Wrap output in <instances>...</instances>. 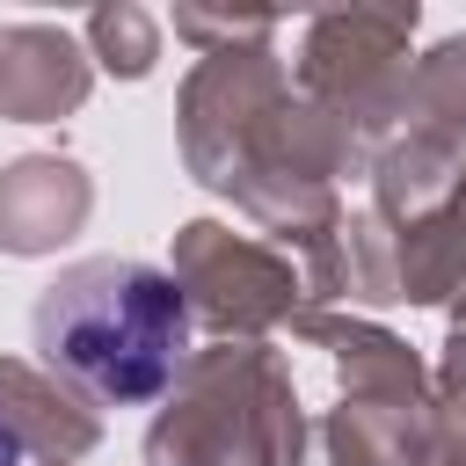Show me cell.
Instances as JSON below:
<instances>
[{"instance_id": "cell-1", "label": "cell", "mask_w": 466, "mask_h": 466, "mask_svg": "<svg viewBox=\"0 0 466 466\" xmlns=\"http://www.w3.org/2000/svg\"><path fill=\"white\" fill-rule=\"evenodd\" d=\"M36 357L102 408H146L189 357V299L160 262L87 255L36 291Z\"/></svg>"}, {"instance_id": "cell-2", "label": "cell", "mask_w": 466, "mask_h": 466, "mask_svg": "<svg viewBox=\"0 0 466 466\" xmlns=\"http://www.w3.org/2000/svg\"><path fill=\"white\" fill-rule=\"evenodd\" d=\"M0 466H22V437H15V422H0Z\"/></svg>"}]
</instances>
